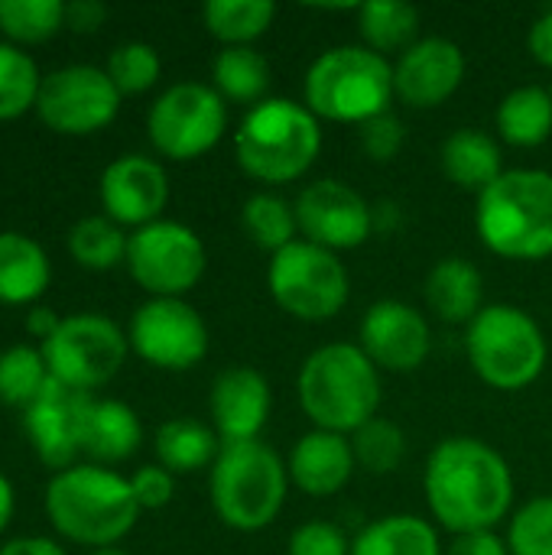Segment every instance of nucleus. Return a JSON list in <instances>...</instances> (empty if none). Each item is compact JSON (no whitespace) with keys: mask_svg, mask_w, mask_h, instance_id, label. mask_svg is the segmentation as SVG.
<instances>
[{"mask_svg":"<svg viewBox=\"0 0 552 555\" xmlns=\"http://www.w3.org/2000/svg\"><path fill=\"white\" fill-rule=\"evenodd\" d=\"M429 514L452 537L495 530L514 504V475L498 449L475 436L442 439L423 472Z\"/></svg>","mask_w":552,"mask_h":555,"instance_id":"obj_1","label":"nucleus"},{"mask_svg":"<svg viewBox=\"0 0 552 555\" xmlns=\"http://www.w3.org/2000/svg\"><path fill=\"white\" fill-rule=\"evenodd\" d=\"M46 517L59 537L78 546H117L140 517L130 478L104 465H72L46 488Z\"/></svg>","mask_w":552,"mask_h":555,"instance_id":"obj_2","label":"nucleus"},{"mask_svg":"<svg viewBox=\"0 0 552 555\" xmlns=\"http://www.w3.org/2000/svg\"><path fill=\"white\" fill-rule=\"evenodd\" d=\"M322 150V124L319 117L290 98H264L254 104L238 133H234V159L244 176L264 185H286L303 179Z\"/></svg>","mask_w":552,"mask_h":555,"instance_id":"obj_3","label":"nucleus"},{"mask_svg":"<svg viewBox=\"0 0 552 555\" xmlns=\"http://www.w3.org/2000/svg\"><path fill=\"white\" fill-rule=\"evenodd\" d=\"M299 406L316 429L351 436L377 416L381 374L361 345H322L299 371Z\"/></svg>","mask_w":552,"mask_h":555,"instance_id":"obj_4","label":"nucleus"},{"mask_svg":"<svg viewBox=\"0 0 552 555\" xmlns=\"http://www.w3.org/2000/svg\"><path fill=\"white\" fill-rule=\"evenodd\" d=\"M475 228L482 244L504 260L552 257V172L504 169L478 195Z\"/></svg>","mask_w":552,"mask_h":555,"instance_id":"obj_5","label":"nucleus"},{"mask_svg":"<svg viewBox=\"0 0 552 555\" xmlns=\"http://www.w3.org/2000/svg\"><path fill=\"white\" fill-rule=\"evenodd\" d=\"M290 472L283 459L257 442H221L211 465L208 491L218 520L238 533H257L270 527L286 501Z\"/></svg>","mask_w":552,"mask_h":555,"instance_id":"obj_6","label":"nucleus"},{"mask_svg":"<svg viewBox=\"0 0 552 555\" xmlns=\"http://www.w3.org/2000/svg\"><path fill=\"white\" fill-rule=\"evenodd\" d=\"M303 98L319 120L361 127L390 111L394 65L368 46L325 49L306 72Z\"/></svg>","mask_w":552,"mask_h":555,"instance_id":"obj_7","label":"nucleus"},{"mask_svg":"<svg viewBox=\"0 0 552 555\" xmlns=\"http://www.w3.org/2000/svg\"><path fill=\"white\" fill-rule=\"evenodd\" d=\"M465 351L475 374L504 393L524 390L540 380L550 348L540 322L511 302L485 306L465 325Z\"/></svg>","mask_w":552,"mask_h":555,"instance_id":"obj_8","label":"nucleus"},{"mask_svg":"<svg viewBox=\"0 0 552 555\" xmlns=\"http://www.w3.org/2000/svg\"><path fill=\"white\" fill-rule=\"evenodd\" d=\"M267 286L273 302L299 322H329L351 296V280L338 254L309 241H293L270 257Z\"/></svg>","mask_w":552,"mask_h":555,"instance_id":"obj_9","label":"nucleus"},{"mask_svg":"<svg viewBox=\"0 0 552 555\" xmlns=\"http://www.w3.org/2000/svg\"><path fill=\"white\" fill-rule=\"evenodd\" d=\"M127 348V335L107 315L78 312L62 319L55 335L46 338L39 351L46 358L52 380L91 393L94 387H104L120 374Z\"/></svg>","mask_w":552,"mask_h":555,"instance_id":"obj_10","label":"nucleus"},{"mask_svg":"<svg viewBox=\"0 0 552 555\" xmlns=\"http://www.w3.org/2000/svg\"><path fill=\"white\" fill-rule=\"evenodd\" d=\"M228 130V104L205 81H179L166 88L150 114L146 133L156 153L176 163H189L218 146Z\"/></svg>","mask_w":552,"mask_h":555,"instance_id":"obj_11","label":"nucleus"},{"mask_svg":"<svg viewBox=\"0 0 552 555\" xmlns=\"http://www.w3.org/2000/svg\"><path fill=\"white\" fill-rule=\"evenodd\" d=\"M124 263L133 283L153 299H182L205 276L208 254L189 224L159 218L130 234Z\"/></svg>","mask_w":552,"mask_h":555,"instance_id":"obj_12","label":"nucleus"},{"mask_svg":"<svg viewBox=\"0 0 552 555\" xmlns=\"http://www.w3.org/2000/svg\"><path fill=\"white\" fill-rule=\"evenodd\" d=\"M120 91L98 65H62L42 75L36 98L39 120L62 137H88L104 130L120 111Z\"/></svg>","mask_w":552,"mask_h":555,"instance_id":"obj_13","label":"nucleus"},{"mask_svg":"<svg viewBox=\"0 0 552 555\" xmlns=\"http://www.w3.org/2000/svg\"><path fill=\"white\" fill-rule=\"evenodd\" d=\"M127 341L159 371H192L208 354V325L185 299H146L130 315Z\"/></svg>","mask_w":552,"mask_h":555,"instance_id":"obj_14","label":"nucleus"},{"mask_svg":"<svg viewBox=\"0 0 552 555\" xmlns=\"http://www.w3.org/2000/svg\"><path fill=\"white\" fill-rule=\"evenodd\" d=\"M293 205L303 241L332 254L355 250L374 234V208L338 179H319L306 185Z\"/></svg>","mask_w":552,"mask_h":555,"instance_id":"obj_15","label":"nucleus"},{"mask_svg":"<svg viewBox=\"0 0 552 555\" xmlns=\"http://www.w3.org/2000/svg\"><path fill=\"white\" fill-rule=\"evenodd\" d=\"M91 393L72 390L59 380H46L39 397L23 410V429L36 459L55 472H65L81 455L85 416L91 410Z\"/></svg>","mask_w":552,"mask_h":555,"instance_id":"obj_16","label":"nucleus"},{"mask_svg":"<svg viewBox=\"0 0 552 555\" xmlns=\"http://www.w3.org/2000/svg\"><path fill=\"white\" fill-rule=\"evenodd\" d=\"M361 351L374 361L377 371L410 374L426 364L433 351V332L423 312L400 299L374 302L358 328Z\"/></svg>","mask_w":552,"mask_h":555,"instance_id":"obj_17","label":"nucleus"},{"mask_svg":"<svg viewBox=\"0 0 552 555\" xmlns=\"http://www.w3.org/2000/svg\"><path fill=\"white\" fill-rule=\"evenodd\" d=\"M101 205L104 215L120 224V228H146L159 221L166 202H169V179L166 169L143 156V153H127L107 163L101 172Z\"/></svg>","mask_w":552,"mask_h":555,"instance_id":"obj_18","label":"nucleus"},{"mask_svg":"<svg viewBox=\"0 0 552 555\" xmlns=\"http://www.w3.org/2000/svg\"><path fill=\"white\" fill-rule=\"evenodd\" d=\"M465 78V52L446 36L416 39L394 65V94L420 111L446 104Z\"/></svg>","mask_w":552,"mask_h":555,"instance_id":"obj_19","label":"nucleus"},{"mask_svg":"<svg viewBox=\"0 0 552 555\" xmlns=\"http://www.w3.org/2000/svg\"><path fill=\"white\" fill-rule=\"evenodd\" d=\"M273 393L260 371L254 367H228L218 374L208 410L211 429L221 442H257L270 420Z\"/></svg>","mask_w":552,"mask_h":555,"instance_id":"obj_20","label":"nucleus"},{"mask_svg":"<svg viewBox=\"0 0 552 555\" xmlns=\"http://www.w3.org/2000/svg\"><path fill=\"white\" fill-rule=\"evenodd\" d=\"M358 462L351 452V439L338 436V433H325V429H312L306 433L293 452H290V481L309 494V498H332L338 494L351 475H355Z\"/></svg>","mask_w":552,"mask_h":555,"instance_id":"obj_21","label":"nucleus"},{"mask_svg":"<svg viewBox=\"0 0 552 555\" xmlns=\"http://www.w3.org/2000/svg\"><path fill=\"white\" fill-rule=\"evenodd\" d=\"M143 442L140 416L120 400H91L81 433V455L94 459V465H117L137 455Z\"/></svg>","mask_w":552,"mask_h":555,"instance_id":"obj_22","label":"nucleus"},{"mask_svg":"<svg viewBox=\"0 0 552 555\" xmlns=\"http://www.w3.org/2000/svg\"><path fill=\"white\" fill-rule=\"evenodd\" d=\"M426 306L436 312V319L449 325H472V319L485 309V283L478 267H472L462 257L439 260L426 276Z\"/></svg>","mask_w":552,"mask_h":555,"instance_id":"obj_23","label":"nucleus"},{"mask_svg":"<svg viewBox=\"0 0 552 555\" xmlns=\"http://www.w3.org/2000/svg\"><path fill=\"white\" fill-rule=\"evenodd\" d=\"M52 276L49 254L39 241L23 231H0V302L29 306L36 302Z\"/></svg>","mask_w":552,"mask_h":555,"instance_id":"obj_24","label":"nucleus"},{"mask_svg":"<svg viewBox=\"0 0 552 555\" xmlns=\"http://www.w3.org/2000/svg\"><path fill=\"white\" fill-rule=\"evenodd\" d=\"M442 172L465 192H485L488 185H495L504 176V153L498 146L495 137H488L485 130H472L462 127L452 137H446L442 150Z\"/></svg>","mask_w":552,"mask_h":555,"instance_id":"obj_25","label":"nucleus"},{"mask_svg":"<svg viewBox=\"0 0 552 555\" xmlns=\"http://www.w3.org/2000/svg\"><path fill=\"white\" fill-rule=\"evenodd\" d=\"M156 459L169 475H195L208 465H215L218 452H221V439L211 426L179 416V420H166L156 429L153 439Z\"/></svg>","mask_w":552,"mask_h":555,"instance_id":"obj_26","label":"nucleus"},{"mask_svg":"<svg viewBox=\"0 0 552 555\" xmlns=\"http://www.w3.org/2000/svg\"><path fill=\"white\" fill-rule=\"evenodd\" d=\"M351 555H442V543L429 520L390 514L368 524L351 540Z\"/></svg>","mask_w":552,"mask_h":555,"instance_id":"obj_27","label":"nucleus"},{"mask_svg":"<svg viewBox=\"0 0 552 555\" xmlns=\"http://www.w3.org/2000/svg\"><path fill=\"white\" fill-rule=\"evenodd\" d=\"M498 133L504 143L534 150L552 133V94L540 85H521L498 104Z\"/></svg>","mask_w":552,"mask_h":555,"instance_id":"obj_28","label":"nucleus"},{"mask_svg":"<svg viewBox=\"0 0 552 555\" xmlns=\"http://www.w3.org/2000/svg\"><path fill=\"white\" fill-rule=\"evenodd\" d=\"M211 88L234 104H260L270 88V62L254 46H224L211 62Z\"/></svg>","mask_w":552,"mask_h":555,"instance_id":"obj_29","label":"nucleus"},{"mask_svg":"<svg viewBox=\"0 0 552 555\" xmlns=\"http://www.w3.org/2000/svg\"><path fill=\"white\" fill-rule=\"evenodd\" d=\"M358 33L377 55L407 52L420 33V10L403 0H368L358 7Z\"/></svg>","mask_w":552,"mask_h":555,"instance_id":"obj_30","label":"nucleus"},{"mask_svg":"<svg viewBox=\"0 0 552 555\" xmlns=\"http://www.w3.org/2000/svg\"><path fill=\"white\" fill-rule=\"evenodd\" d=\"M273 16L270 0H208L202 7L205 29L224 46H254L273 26Z\"/></svg>","mask_w":552,"mask_h":555,"instance_id":"obj_31","label":"nucleus"},{"mask_svg":"<svg viewBox=\"0 0 552 555\" xmlns=\"http://www.w3.org/2000/svg\"><path fill=\"white\" fill-rule=\"evenodd\" d=\"M127 241L120 224H114L107 215H88L72 224L68 231V254L78 267L104 273L127 260Z\"/></svg>","mask_w":552,"mask_h":555,"instance_id":"obj_32","label":"nucleus"},{"mask_svg":"<svg viewBox=\"0 0 552 555\" xmlns=\"http://www.w3.org/2000/svg\"><path fill=\"white\" fill-rule=\"evenodd\" d=\"M241 224L247 231V237L260 247L280 254L283 247H290L293 241H299V221H296V205H290L286 198L273 195V192H257L244 202L241 208Z\"/></svg>","mask_w":552,"mask_h":555,"instance_id":"obj_33","label":"nucleus"},{"mask_svg":"<svg viewBox=\"0 0 552 555\" xmlns=\"http://www.w3.org/2000/svg\"><path fill=\"white\" fill-rule=\"evenodd\" d=\"M42 88V75L23 49L0 42V120L23 117L29 107L36 111V98Z\"/></svg>","mask_w":552,"mask_h":555,"instance_id":"obj_34","label":"nucleus"},{"mask_svg":"<svg viewBox=\"0 0 552 555\" xmlns=\"http://www.w3.org/2000/svg\"><path fill=\"white\" fill-rule=\"evenodd\" d=\"M348 439H351V452H355L358 468H364L371 475H390L407 459V436H403V429L397 423L384 420V416H374L371 423H364Z\"/></svg>","mask_w":552,"mask_h":555,"instance_id":"obj_35","label":"nucleus"},{"mask_svg":"<svg viewBox=\"0 0 552 555\" xmlns=\"http://www.w3.org/2000/svg\"><path fill=\"white\" fill-rule=\"evenodd\" d=\"M65 26L62 0H0V29L13 42H46Z\"/></svg>","mask_w":552,"mask_h":555,"instance_id":"obj_36","label":"nucleus"},{"mask_svg":"<svg viewBox=\"0 0 552 555\" xmlns=\"http://www.w3.org/2000/svg\"><path fill=\"white\" fill-rule=\"evenodd\" d=\"M49 380V367L39 348L13 345L0 351V403L29 406Z\"/></svg>","mask_w":552,"mask_h":555,"instance_id":"obj_37","label":"nucleus"},{"mask_svg":"<svg viewBox=\"0 0 552 555\" xmlns=\"http://www.w3.org/2000/svg\"><path fill=\"white\" fill-rule=\"evenodd\" d=\"M107 78L114 81V88L120 94H143L159 81L163 62L159 52L150 42H120L111 55H107Z\"/></svg>","mask_w":552,"mask_h":555,"instance_id":"obj_38","label":"nucleus"},{"mask_svg":"<svg viewBox=\"0 0 552 555\" xmlns=\"http://www.w3.org/2000/svg\"><path fill=\"white\" fill-rule=\"evenodd\" d=\"M511 555H552V494L527 501L508 527Z\"/></svg>","mask_w":552,"mask_h":555,"instance_id":"obj_39","label":"nucleus"},{"mask_svg":"<svg viewBox=\"0 0 552 555\" xmlns=\"http://www.w3.org/2000/svg\"><path fill=\"white\" fill-rule=\"evenodd\" d=\"M358 143H361L364 156H371L374 163H390L400 156V150L407 143V127L397 114L387 111L358 127Z\"/></svg>","mask_w":552,"mask_h":555,"instance_id":"obj_40","label":"nucleus"},{"mask_svg":"<svg viewBox=\"0 0 552 555\" xmlns=\"http://www.w3.org/2000/svg\"><path fill=\"white\" fill-rule=\"evenodd\" d=\"M286 555H351V540L329 520H309L293 530Z\"/></svg>","mask_w":552,"mask_h":555,"instance_id":"obj_41","label":"nucleus"},{"mask_svg":"<svg viewBox=\"0 0 552 555\" xmlns=\"http://www.w3.org/2000/svg\"><path fill=\"white\" fill-rule=\"evenodd\" d=\"M130 488H133L140 511H159L176 494V475H169L163 465H146L130 478Z\"/></svg>","mask_w":552,"mask_h":555,"instance_id":"obj_42","label":"nucleus"},{"mask_svg":"<svg viewBox=\"0 0 552 555\" xmlns=\"http://www.w3.org/2000/svg\"><path fill=\"white\" fill-rule=\"evenodd\" d=\"M446 555H511V550L508 540H501L495 530H478V533L452 537Z\"/></svg>","mask_w":552,"mask_h":555,"instance_id":"obj_43","label":"nucleus"},{"mask_svg":"<svg viewBox=\"0 0 552 555\" xmlns=\"http://www.w3.org/2000/svg\"><path fill=\"white\" fill-rule=\"evenodd\" d=\"M107 20V7L101 0H72L65 3V26L72 33H98Z\"/></svg>","mask_w":552,"mask_h":555,"instance_id":"obj_44","label":"nucleus"},{"mask_svg":"<svg viewBox=\"0 0 552 555\" xmlns=\"http://www.w3.org/2000/svg\"><path fill=\"white\" fill-rule=\"evenodd\" d=\"M530 52L534 59L543 65V68H552V7L547 13H540L530 26Z\"/></svg>","mask_w":552,"mask_h":555,"instance_id":"obj_45","label":"nucleus"},{"mask_svg":"<svg viewBox=\"0 0 552 555\" xmlns=\"http://www.w3.org/2000/svg\"><path fill=\"white\" fill-rule=\"evenodd\" d=\"M0 555H68L59 543L42 540V537H20L10 540L7 546H0Z\"/></svg>","mask_w":552,"mask_h":555,"instance_id":"obj_46","label":"nucleus"},{"mask_svg":"<svg viewBox=\"0 0 552 555\" xmlns=\"http://www.w3.org/2000/svg\"><path fill=\"white\" fill-rule=\"evenodd\" d=\"M59 325H62V319H59L49 306H33L29 315H26V332H29L33 338H39V341L52 338Z\"/></svg>","mask_w":552,"mask_h":555,"instance_id":"obj_47","label":"nucleus"},{"mask_svg":"<svg viewBox=\"0 0 552 555\" xmlns=\"http://www.w3.org/2000/svg\"><path fill=\"white\" fill-rule=\"evenodd\" d=\"M13 507H16V494H13V485H10V478L0 472V533L10 527V520H13Z\"/></svg>","mask_w":552,"mask_h":555,"instance_id":"obj_48","label":"nucleus"},{"mask_svg":"<svg viewBox=\"0 0 552 555\" xmlns=\"http://www.w3.org/2000/svg\"><path fill=\"white\" fill-rule=\"evenodd\" d=\"M91 555H130L127 550H120V546H104V550H94Z\"/></svg>","mask_w":552,"mask_h":555,"instance_id":"obj_49","label":"nucleus"},{"mask_svg":"<svg viewBox=\"0 0 552 555\" xmlns=\"http://www.w3.org/2000/svg\"><path fill=\"white\" fill-rule=\"evenodd\" d=\"M550 94H552V88H550Z\"/></svg>","mask_w":552,"mask_h":555,"instance_id":"obj_50","label":"nucleus"}]
</instances>
